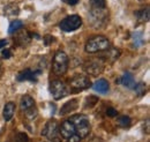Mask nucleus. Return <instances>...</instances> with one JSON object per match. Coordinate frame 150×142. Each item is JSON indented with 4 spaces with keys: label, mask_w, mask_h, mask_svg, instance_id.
I'll return each instance as SVG.
<instances>
[{
    "label": "nucleus",
    "mask_w": 150,
    "mask_h": 142,
    "mask_svg": "<svg viewBox=\"0 0 150 142\" xmlns=\"http://www.w3.org/2000/svg\"><path fill=\"white\" fill-rule=\"evenodd\" d=\"M77 101L76 99H73V101H71V102H67L64 107H61V111H60V114L61 116H64V114H66V113H68V112H71V111H74L77 109Z\"/></svg>",
    "instance_id": "nucleus-18"
},
{
    "label": "nucleus",
    "mask_w": 150,
    "mask_h": 142,
    "mask_svg": "<svg viewBox=\"0 0 150 142\" xmlns=\"http://www.w3.org/2000/svg\"><path fill=\"white\" fill-rule=\"evenodd\" d=\"M1 54H2V58L7 59V58H9V57L12 55V52H11V50H4Z\"/></svg>",
    "instance_id": "nucleus-28"
},
{
    "label": "nucleus",
    "mask_w": 150,
    "mask_h": 142,
    "mask_svg": "<svg viewBox=\"0 0 150 142\" xmlns=\"http://www.w3.org/2000/svg\"><path fill=\"white\" fill-rule=\"evenodd\" d=\"M91 8H106L105 0H90Z\"/></svg>",
    "instance_id": "nucleus-23"
},
{
    "label": "nucleus",
    "mask_w": 150,
    "mask_h": 142,
    "mask_svg": "<svg viewBox=\"0 0 150 142\" xmlns=\"http://www.w3.org/2000/svg\"><path fill=\"white\" fill-rule=\"evenodd\" d=\"M93 88H94L95 91H98L100 94H106L109 91V89H110V84H109V81L108 80L99 79V80H97L94 83Z\"/></svg>",
    "instance_id": "nucleus-13"
},
{
    "label": "nucleus",
    "mask_w": 150,
    "mask_h": 142,
    "mask_svg": "<svg viewBox=\"0 0 150 142\" xmlns=\"http://www.w3.org/2000/svg\"><path fill=\"white\" fill-rule=\"evenodd\" d=\"M6 45H7V40H6V39H1V40H0V50H1L4 46H6Z\"/></svg>",
    "instance_id": "nucleus-30"
},
{
    "label": "nucleus",
    "mask_w": 150,
    "mask_h": 142,
    "mask_svg": "<svg viewBox=\"0 0 150 142\" xmlns=\"http://www.w3.org/2000/svg\"><path fill=\"white\" fill-rule=\"evenodd\" d=\"M110 48V42L104 36H94L86 43L84 50L88 53H97L103 52Z\"/></svg>",
    "instance_id": "nucleus-2"
},
{
    "label": "nucleus",
    "mask_w": 150,
    "mask_h": 142,
    "mask_svg": "<svg viewBox=\"0 0 150 142\" xmlns=\"http://www.w3.org/2000/svg\"><path fill=\"white\" fill-rule=\"evenodd\" d=\"M132 38H133V43H134V45H135L136 48L141 46V45L144 43V39H143L141 33H134Z\"/></svg>",
    "instance_id": "nucleus-22"
},
{
    "label": "nucleus",
    "mask_w": 150,
    "mask_h": 142,
    "mask_svg": "<svg viewBox=\"0 0 150 142\" xmlns=\"http://www.w3.org/2000/svg\"><path fill=\"white\" fill-rule=\"evenodd\" d=\"M82 26V18L79 15H69L67 18H65L60 23L59 27L61 30L66 31V33H71V31H75L77 30L80 27Z\"/></svg>",
    "instance_id": "nucleus-5"
},
{
    "label": "nucleus",
    "mask_w": 150,
    "mask_h": 142,
    "mask_svg": "<svg viewBox=\"0 0 150 142\" xmlns=\"http://www.w3.org/2000/svg\"><path fill=\"white\" fill-rule=\"evenodd\" d=\"M68 120L73 124L77 135H80L82 139L88 136V134L90 133L91 126L89 123V118L86 114H74L71 118H68Z\"/></svg>",
    "instance_id": "nucleus-1"
},
{
    "label": "nucleus",
    "mask_w": 150,
    "mask_h": 142,
    "mask_svg": "<svg viewBox=\"0 0 150 142\" xmlns=\"http://www.w3.org/2000/svg\"><path fill=\"white\" fill-rule=\"evenodd\" d=\"M106 52L103 54L100 58L106 62V61H109V62H113V61H115L119 57H120V50L119 49H115V48H109L108 50H105Z\"/></svg>",
    "instance_id": "nucleus-12"
},
{
    "label": "nucleus",
    "mask_w": 150,
    "mask_h": 142,
    "mask_svg": "<svg viewBox=\"0 0 150 142\" xmlns=\"http://www.w3.org/2000/svg\"><path fill=\"white\" fill-rule=\"evenodd\" d=\"M104 67H105V61L102 58H99V59H93L88 61L84 66V70L91 76H97L104 71Z\"/></svg>",
    "instance_id": "nucleus-8"
},
{
    "label": "nucleus",
    "mask_w": 150,
    "mask_h": 142,
    "mask_svg": "<svg viewBox=\"0 0 150 142\" xmlns=\"http://www.w3.org/2000/svg\"><path fill=\"white\" fill-rule=\"evenodd\" d=\"M106 114H108L109 117H115V116L118 114V111H117L115 109H113V107H109V109L106 110Z\"/></svg>",
    "instance_id": "nucleus-27"
},
{
    "label": "nucleus",
    "mask_w": 150,
    "mask_h": 142,
    "mask_svg": "<svg viewBox=\"0 0 150 142\" xmlns=\"http://www.w3.org/2000/svg\"><path fill=\"white\" fill-rule=\"evenodd\" d=\"M22 27H23V22H22V21H20V20H14V21H12L11 24H9L8 33H9V34H14V33L19 31Z\"/></svg>",
    "instance_id": "nucleus-20"
},
{
    "label": "nucleus",
    "mask_w": 150,
    "mask_h": 142,
    "mask_svg": "<svg viewBox=\"0 0 150 142\" xmlns=\"http://www.w3.org/2000/svg\"><path fill=\"white\" fill-rule=\"evenodd\" d=\"M89 20L91 26L96 29H103L109 22V12L106 8H91Z\"/></svg>",
    "instance_id": "nucleus-3"
},
{
    "label": "nucleus",
    "mask_w": 150,
    "mask_h": 142,
    "mask_svg": "<svg viewBox=\"0 0 150 142\" xmlns=\"http://www.w3.org/2000/svg\"><path fill=\"white\" fill-rule=\"evenodd\" d=\"M58 133H59V125L56 120H49L44 129L42 131V135L49 139L50 141H58Z\"/></svg>",
    "instance_id": "nucleus-9"
},
{
    "label": "nucleus",
    "mask_w": 150,
    "mask_h": 142,
    "mask_svg": "<svg viewBox=\"0 0 150 142\" xmlns=\"http://www.w3.org/2000/svg\"><path fill=\"white\" fill-rule=\"evenodd\" d=\"M15 103H13V102H8V103H6V105L4 107V112H2V116H4V119L6 120V121H9L12 118H13V116H14V112H15Z\"/></svg>",
    "instance_id": "nucleus-14"
},
{
    "label": "nucleus",
    "mask_w": 150,
    "mask_h": 142,
    "mask_svg": "<svg viewBox=\"0 0 150 142\" xmlns=\"http://www.w3.org/2000/svg\"><path fill=\"white\" fill-rule=\"evenodd\" d=\"M40 71L34 72L29 68L24 70L18 75V81H31V82H36L37 81V75Z\"/></svg>",
    "instance_id": "nucleus-11"
},
{
    "label": "nucleus",
    "mask_w": 150,
    "mask_h": 142,
    "mask_svg": "<svg viewBox=\"0 0 150 142\" xmlns=\"http://www.w3.org/2000/svg\"><path fill=\"white\" fill-rule=\"evenodd\" d=\"M50 92L54 99H61L69 94V88L60 80H53L50 83Z\"/></svg>",
    "instance_id": "nucleus-6"
},
{
    "label": "nucleus",
    "mask_w": 150,
    "mask_h": 142,
    "mask_svg": "<svg viewBox=\"0 0 150 142\" xmlns=\"http://www.w3.org/2000/svg\"><path fill=\"white\" fill-rule=\"evenodd\" d=\"M59 133H60V135L62 136V139L66 140V139L71 138L72 135L76 134V131H75L73 124L67 119V120H64V121L61 123L60 127H59Z\"/></svg>",
    "instance_id": "nucleus-10"
},
{
    "label": "nucleus",
    "mask_w": 150,
    "mask_h": 142,
    "mask_svg": "<svg viewBox=\"0 0 150 142\" xmlns=\"http://www.w3.org/2000/svg\"><path fill=\"white\" fill-rule=\"evenodd\" d=\"M134 89H135V92H136L137 96H143V95L146 94V84L142 83V82L136 83Z\"/></svg>",
    "instance_id": "nucleus-24"
},
{
    "label": "nucleus",
    "mask_w": 150,
    "mask_h": 142,
    "mask_svg": "<svg viewBox=\"0 0 150 142\" xmlns=\"http://www.w3.org/2000/svg\"><path fill=\"white\" fill-rule=\"evenodd\" d=\"M91 87V82L90 79L87 75H76L71 80V84H69V90L76 92V91H81V90H86V89Z\"/></svg>",
    "instance_id": "nucleus-7"
},
{
    "label": "nucleus",
    "mask_w": 150,
    "mask_h": 142,
    "mask_svg": "<svg viewBox=\"0 0 150 142\" xmlns=\"http://www.w3.org/2000/svg\"><path fill=\"white\" fill-rule=\"evenodd\" d=\"M5 15L8 16V18H15L18 16L20 13L19 6L16 4H8L6 7H5V11H4Z\"/></svg>",
    "instance_id": "nucleus-17"
},
{
    "label": "nucleus",
    "mask_w": 150,
    "mask_h": 142,
    "mask_svg": "<svg viewBox=\"0 0 150 142\" xmlns=\"http://www.w3.org/2000/svg\"><path fill=\"white\" fill-rule=\"evenodd\" d=\"M68 55L65 53L64 51H58L54 57H53V61H52V71L53 73L61 76L64 74H66V72L68 70Z\"/></svg>",
    "instance_id": "nucleus-4"
},
{
    "label": "nucleus",
    "mask_w": 150,
    "mask_h": 142,
    "mask_svg": "<svg viewBox=\"0 0 150 142\" xmlns=\"http://www.w3.org/2000/svg\"><path fill=\"white\" fill-rule=\"evenodd\" d=\"M15 139H16V142H28V135L24 133H19Z\"/></svg>",
    "instance_id": "nucleus-25"
},
{
    "label": "nucleus",
    "mask_w": 150,
    "mask_h": 142,
    "mask_svg": "<svg viewBox=\"0 0 150 142\" xmlns=\"http://www.w3.org/2000/svg\"><path fill=\"white\" fill-rule=\"evenodd\" d=\"M120 83L122 84V86H125V87H127V88H134L135 87V80H134V76L132 75L131 73H128V72H126V73H124V75L120 77Z\"/></svg>",
    "instance_id": "nucleus-15"
},
{
    "label": "nucleus",
    "mask_w": 150,
    "mask_h": 142,
    "mask_svg": "<svg viewBox=\"0 0 150 142\" xmlns=\"http://www.w3.org/2000/svg\"><path fill=\"white\" fill-rule=\"evenodd\" d=\"M135 15H136V18L140 22H147V21H149V9L148 8H142L140 11L135 12Z\"/></svg>",
    "instance_id": "nucleus-19"
},
{
    "label": "nucleus",
    "mask_w": 150,
    "mask_h": 142,
    "mask_svg": "<svg viewBox=\"0 0 150 142\" xmlns=\"http://www.w3.org/2000/svg\"><path fill=\"white\" fill-rule=\"evenodd\" d=\"M62 1L65 4H67V5H71V6H74L79 2V0H62Z\"/></svg>",
    "instance_id": "nucleus-29"
},
{
    "label": "nucleus",
    "mask_w": 150,
    "mask_h": 142,
    "mask_svg": "<svg viewBox=\"0 0 150 142\" xmlns=\"http://www.w3.org/2000/svg\"><path fill=\"white\" fill-rule=\"evenodd\" d=\"M117 123L118 125L120 126V127H124V128H126V127H129L131 126V118L129 117H127V116H121V117H119L118 119H117Z\"/></svg>",
    "instance_id": "nucleus-21"
},
{
    "label": "nucleus",
    "mask_w": 150,
    "mask_h": 142,
    "mask_svg": "<svg viewBox=\"0 0 150 142\" xmlns=\"http://www.w3.org/2000/svg\"><path fill=\"white\" fill-rule=\"evenodd\" d=\"M81 140H82V138H81L80 135L74 134V135H72L71 138L66 139V142H81Z\"/></svg>",
    "instance_id": "nucleus-26"
},
{
    "label": "nucleus",
    "mask_w": 150,
    "mask_h": 142,
    "mask_svg": "<svg viewBox=\"0 0 150 142\" xmlns=\"http://www.w3.org/2000/svg\"><path fill=\"white\" fill-rule=\"evenodd\" d=\"M33 107H35V99L29 95H24L21 98V110L25 112L27 110H30Z\"/></svg>",
    "instance_id": "nucleus-16"
}]
</instances>
